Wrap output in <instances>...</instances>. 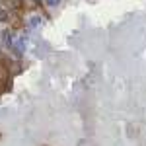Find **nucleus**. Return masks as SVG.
<instances>
[{
    "label": "nucleus",
    "mask_w": 146,
    "mask_h": 146,
    "mask_svg": "<svg viewBox=\"0 0 146 146\" xmlns=\"http://www.w3.org/2000/svg\"><path fill=\"white\" fill-rule=\"evenodd\" d=\"M8 18H10V14L4 10V8H0V22H8Z\"/></svg>",
    "instance_id": "nucleus-2"
},
{
    "label": "nucleus",
    "mask_w": 146,
    "mask_h": 146,
    "mask_svg": "<svg viewBox=\"0 0 146 146\" xmlns=\"http://www.w3.org/2000/svg\"><path fill=\"white\" fill-rule=\"evenodd\" d=\"M33 2H35V4H37V6H39V4H41V0H33Z\"/></svg>",
    "instance_id": "nucleus-4"
},
{
    "label": "nucleus",
    "mask_w": 146,
    "mask_h": 146,
    "mask_svg": "<svg viewBox=\"0 0 146 146\" xmlns=\"http://www.w3.org/2000/svg\"><path fill=\"white\" fill-rule=\"evenodd\" d=\"M47 2H49V6H56V4H58L60 0H47Z\"/></svg>",
    "instance_id": "nucleus-3"
},
{
    "label": "nucleus",
    "mask_w": 146,
    "mask_h": 146,
    "mask_svg": "<svg viewBox=\"0 0 146 146\" xmlns=\"http://www.w3.org/2000/svg\"><path fill=\"white\" fill-rule=\"evenodd\" d=\"M6 4L10 6L12 10H22L23 8V0H6Z\"/></svg>",
    "instance_id": "nucleus-1"
}]
</instances>
